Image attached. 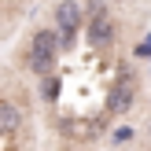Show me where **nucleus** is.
Masks as SVG:
<instances>
[{
  "instance_id": "f257e3e1",
  "label": "nucleus",
  "mask_w": 151,
  "mask_h": 151,
  "mask_svg": "<svg viewBox=\"0 0 151 151\" xmlns=\"http://www.w3.org/2000/svg\"><path fill=\"white\" fill-rule=\"evenodd\" d=\"M85 19H88V44L103 48V44L114 41V22H111L103 0H88V4H85Z\"/></svg>"
},
{
  "instance_id": "39448f33",
  "label": "nucleus",
  "mask_w": 151,
  "mask_h": 151,
  "mask_svg": "<svg viewBox=\"0 0 151 151\" xmlns=\"http://www.w3.org/2000/svg\"><path fill=\"white\" fill-rule=\"evenodd\" d=\"M19 125H22V111L15 107V103L0 100V133H15Z\"/></svg>"
},
{
  "instance_id": "9d476101",
  "label": "nucleus",
  "mask_w": 151,
  "mask_h": 151,
  "mask_svg": "<svg viewBox=\"0 0 151 151\" xmlns=\"http://www.w3.org/2000/svg\"><path fill=\"white\" fill-rule=\"evenodd\" d=\"M137 55H151V37H147V41H144V44L137 48Z\"/></svg>"
},
{
  "instance_id": "9b49d317",
  "label": "nucleus",
  "mask_w": 151,
  "mask_h": 151,
  "mask_svg": "<svg viewBox=\"0 0 151 151\" xmlns=\"http://www.w3.org/2000/svg\"><path fill=\"white\" fill-rule=\"evenodd\" d=\"M147 133H151V122H147Z\"/></svg>"
},
{
  "instance_id": "0eeeda50",
  "label": "nucleus",
  "mask_w": 151,
  "mask_h": 151,
  "mask_svg": "<svg viewBox=\"0 0 151 151\" xmlns=\"http://www.w3.org/2000/svg\"><path fill=\"white\" fill-rule=\"evenodd\" d=\"M29 70L37 78H48V74H55V63L52 59H41V55H29Z\"/></svg>"
},
{
  "instance_id": "6e6552de",
  "label": "nucleus",
  "mask_w": 151,
  "mask_h": 151,
  "mask_svg": "<svg viewBox=\"0 0 151 151\" xmlns=\"http://www.w3.org/2000/svg\"><path fill=\"white\" fill-rule=\"evenodd\" d=\"M129 137H133V129H129V125H122V129L114 133V144H125V140H129Z\"/></svg>"
},
{
  "instance_id": "423d86ee",
  "label": "nucleus",
  "mask_w": 151,
  "mask_h": 151,
  "mask_svg": "<svg viewBox=\"0 0 151 151\" xmlns=\"http://www.w3.org/2000/svg\"><path fill=\"white\" fill-rule=\"evenodd\" d=\"M59 88H63V81H59V74H48V78H41V100L55 103V100H59Z\"/></svg>"
},
{
  "instance_id": "7ed1b4c3",
  "label": "nucleus",
  "mask_w": 151,
  "mask_h": 151,
  "mask_svg": "<svg viewBox=\"0 0 151 151\" xmlns=\"http://www.w3.org/2000/svg\"><path fill=\"white\" fill-rule=\"evenodd\" d=\"M133 92H137V88H133V74L129 70H122L118 74V81H114V88H111V100H107V111L111 114H125V111L133 107Z\"/></svg>"
},
{
  "instance_id": "f03ea898",
  "label": "nucleus",
  "mask_w": 151,
  "mask_h": 151,
  "mask_svg": "<svg viewBox=\"0 0 151 151\" xmlns=\"http://www.w3.org/2000/svg\"><path fill=\"white\" fill-rule=\"evenodd\" d=\"M85 26V7L78 0H59L55 4V29L59 33H78Z\"/></svg>"
},
{
  "instance_id": "1a4fd4ad",
  "label": "nucleus",
  "mask_w": 151,
  "mask_h": 151,
  "mask_svg": "<svg viewBox=\"0 0 151 151\" xmlns=\"http://www.w3.org/2000/svg\"><path fill=\"white\" fill-rule=\"evenodd\" d=\"M74 37L78 33H59V48H74Z\"/></svg>"
},
{
  "instance_id": "20e7f679",
  "label": "nucleus",
  "mask_w": 151,
  "mask_h": 151,
  "mask_svg": "<svg viewBox=\"0 0 151 151\" xmlns=\"http://www.w3.org/2000/svg\"><path fill=\"white\" fill-rule=\"evenodd\" d=\"M55 52H59V29H37L33 41H29V55H41L55 63Z\"/></svg>"
}]
</instances>
